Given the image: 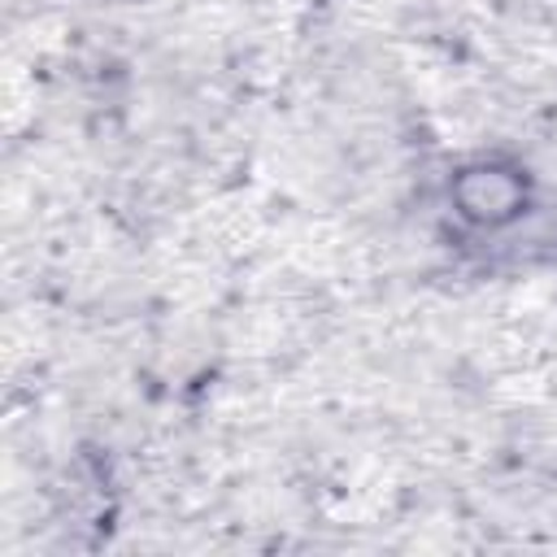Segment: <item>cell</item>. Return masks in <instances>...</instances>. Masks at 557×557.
Returning a JSON list of instances; mask_svg holds the SVG:
<instances>
[{
  "mask_svg": "<svg viewBox=\"0 0 557 557\" xmlns=\"http://www.w3.org/2000/svg\"><path fill=\"white\" fill-rule=\"evenodd\" d=\"M453 209L479 231H500L531 209V178L509 161H470L448 183Z\"/></svg>",
  "mask_w": 557,
  "mask_h": 557,
  "instance_id": "cell-1",
  "label": "cell"
}]
</instances>
